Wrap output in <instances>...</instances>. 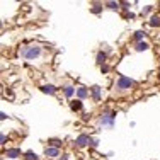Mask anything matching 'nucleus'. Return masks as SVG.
<instances>
[{
    "instance_id": "393cba45",
    "label": "nucleus",
    "mask_w": 160,
    "mask_h": 160,
    "mask_svg": "<svg viewBox=\"0 0 160 160\" xmlns=\"http://www.w3.org/2000/svg\"><path fill=\"white\" fill-rule=\"evenodd\" d=\"M126 19H135V14H131V12H128V14H126Z\"/></svg>"
},
{
    "instance_id": "ddd939ff",
    "label": "nucleus",
    "mask_w": 160,
    "mask_h": 160,
    "mask_svg": "<svg viewBox=\"0 0 160 160\" xmlns=\"http://www.w3.org/2000/svg\"><path fill=\"white\" fill-rule=\"evenodd\" d=\"M62 145H63V142L60 138H49L48 140V147H53V148H58V150H60Z\"/></svg>"
},
{
    "instance_id": "5701e85b",
    "label": "nucleus",
    "mask_w": 160,
    "mask_h": 160,
    "mask_svg": "<svg viewBox=\"0 0 160 160\" xmlns=\"http://www.w3.org/2000/svg\"><path fill=\"white\" fill-rule=\"evenodd\" d=\"M5 142H7V138H5V135L2 133V135H0V143H2V145H5Z\"/></svg>"
},
{
    "instance_id": "9b49d317",
    "label": "nucleus",
    "mask_w": 160,
    "mask_h": 160,
    "mask_svg": "<svg viewBox=\"0 0 160 160\" xmlns=\"http://www.w3.org/2000/svg\"><path fill=\"white\" fill-rule=\"evenodd\" d=\"M77 97L82 101V99H85V97H89V90H87V87H77Z\"/></svg>"
},
{
    "instance_id": "412c9836",
    "label": "nucleus",
    "mask_w": 160,
    "mask_h": 160,
    "mask_svg": "<svg viewBox=\"0 0 160 160\" xmlns=\"http://www.w3.org/2000/svg\"><path fill=\"white\" fill-rule=\"evenodd\" d=\"M121 9H123V10H129V3L128 2H121Z\"/></svg>"
},
{
    "instance_id": "423d86ee",
    "label": "nucleus",
    "mask_w": 160,
    "mask_h": 160,
    "mask_svg": "<svg viewBox=\"0 0 160 160\" xmlns=\"http://www.w3.org/2000/svg\"><path fill=\"white\" fill-rule=\"evenodd\" d=\"M44 157L56 158V157H60V150H58V148H53V147H46V148H44Z\"/></svg>"
},
{
    "instance_id": "f3484780",
    "label": "nucleus",
    "mask_w": 160,
    "mask_h": 160,
    "mask_svg": "<svg viewBox=\"0 0 160 160\" xmlns=\"http://www.w3.org/2000/svg\"><path fill=\"white\" fill-rule=\"evenodd\" d=\"M104 7H108V9H111V10H118L121 7V2H106Z\"/></svg>"
},
{
    "instance_id": "6ab92c4d",
    "label": "nucleus",
    "mask_w": 160,
    "mask_h": 160,
    "mask_svg": "<svg viewBox=\"0 0 160 160\" xmlns=\"http://www.w3.org/2000/svg\"><path fill=\"white\" fill-rule=\"evenodd\" d=\"M24 158H26V160H39V157H38L34 152H26V153H24Z\"/></svg>"
},
{
    "instance_id": "2eb2a0df",
    "label": "nucleus",
    "mask_w": 160,
    "mask_h": 160,
    "mask_svg": "<svg viewBox=\"0 0 160 160\" xmlns=\"http://www.w3.org/2000/svg\"><path fill=\"white\" fill-rule=\"evenodd\" d=\"M133 38H135L136 43H142V41H145V38H147V32L145 31H136L135 34H133Z\"/></svg>"
},
{
    "instance_id": "4be33fe9",
    "label": "nucleus",
    "mask_w": 160,
    "mask_h": 160,
    "mask_svg": "<svg viewBox=\"0 0 160 160\" xmlns=\"http://www.w3.org/2000/svg\"><path fill=\"white\" fill-rule=\"evenodd\" d=\"M101 72H102V73H108V72H109V67H108V65H102V67H101Z\"/></svg>"
},
{
    "instance_id": "b1692460",
    "label": "nucleus",
    "mask_w": 160,
    "mask_h": 160,
    "mask_svg": "<svg viewBox=\"0 0 160 160\" xmlns=\"http://www.w3.org/2000/svg\"><path fill=\"white\" fill-rule=\"evenodd\" d=\"M7 118H9V116H7V114H5V112H2V114H0V119H2V121H5V119H7Z\"/></svg>"
},
{
    "instance_id": "f8f14e48",
    "label": "nucleus",
    "mask_w": 160,
    "mask_h": 160,
    "mask_svg": "<svg viewBox=\"0 0 160 160\" xmlns=\"http://www.w3.org/2000/svg\"><path fill=\"white\" fill-rule=\"evenodd\" d=\"M106 60H108V55H106V53H102V51H99L97 55H96V63L97 65H106Z\"/></svg>"
},
{
    "instance_id": "bb28decb",
    "label": "nucleus",
    "mask_w": 160,
    "mask_h": 160,
    "mask_svg": "<svg viewBox=\"0 0 160 160\" xmlns=\"http://www.w3.org/2000/svg\"><path fill=\"white\" fill-rule=\"evenodd\" d=\"M90 145H92V147H97L99 142H97V140H92V143H90Z\"/></svg>"
},
{
    "instance_id": "39448f33",
    "label": "nucleus",
    "mask_w": 160,
    "mask_h": 160,
    "mask_svg": "<svg viewBox=\"0 0 160 160\" xmlns=\"http://www.w3.org/2000/svg\"><path fill=\"white\" fill-rule=\"evenodd\" d=\"M41 89V92H44V94H49V96H55L56 92H58V89H56L53 83H44V85H41L39 87Z\"/></svg>"
},
{
    "instance_id": "aec40b11",
    "label": "nucleus",
    "mask_w": 160,
    "mask_h": 160,
    "mask_svg": "<svg viewBox=\"0 0 160 160\" xmlns=\"http://www.w3.org/2000/svg\"><path fill=\"white\" fill-rule=\"evenodd\" d=\"M152 10H153V7H152V5H147L145 9H142V16H147V14H150Z\"/></svg>"
},
{
    "instance_id": "f03ea898",
    "label": "nucleus",
    "mask_w": 160,
    "mask_h": 160,
    "mask_svg": "<svg viewBox=\"0 0 160 160\" xmlns=\"http://www.w3.org/2000/svg\"><path fill=\"white\" fill-rule=\"evenodd\" d=\"M116 111H104L101 112V116H99V121H101L102 126H109L112 128L114 126V119H116Z\"/></svg>"
},
{
    "instance_id": "1a4fd4ad",
    "label": "nucleus",
    "mask_w": 160,
    "mask_h": 160,
    "mask_svg": "<svg viewBox=\"0 0 160 160\" xmlns=\"http://www.w3.org/2000/svg\"><path fill=\"white\" fill-rule=\"evenodd\" d=\"M63 94H65V97H68L70 99L73 94H77V89H75L73 85H70V83H67V85L63 87Z\"/></svg>"
},
{
    "instance_id": "a211bd4d",
    "label": "nucleus",
    "mask_w": 160,
    "mask_h": 160,
    "mask_svg": "<svg viewBox=\"0 0 160 160\" xmlns=\"http://www.w3.org/2000/svg\"><path fill=\"white\" fill-rule=\"evenodd\" d=\"M102 9H104V5H102V3H92V9H90V12H92V14H101Z\"/></svg>"
},
{
    "instance_id": "20e7f679",
    "label": "nucleus",
    "mask_w": 160,
    "mask_h": 160,
    "mask_svg": "<svg viewBox=\"0 0 160 160\" xmlns=\"http://www.w3.org/2000/svg\"><path fill=\"white\" fill-rule=\"evenodd\" d=\"M89 143H92V138H90L89 135H78L77 138H75V147H78V148L87 147Z\"/></svg>"
},
{
    "instance_id": "dca6fc26",
    "label": "nucleus",
    "mask_w": 160,
    "mask_h": 160,
    "mask_svg": "<svg viewBox=\"0 0 160 160\" xmlns=\"http://www.w3.org/2000/svg\"><path fill=\"white\" fill-rule=\"evenodd\" d=\"M148 48H150V44H148L147 41H142V43H136V44H135V49H136V51H147Z\"/></svg>"
},
{
    "instance_id": "0eeeda50",
    "label": "nucleus",
    "mask_w": 160,
    "mask_h": 160,
    "mask_svg": "<svg viewBox=\"0 0 160 160\" xmlns=\"http://www.w3.org/2000/svg\"><path fill=\"white\" fill-rule=\"evenodd\" d=\"M21 155H22L21 148H7L5 150V157L7 158H17V157H21Z\"/></svg>"
},
{
    "instance_id": "9d476101",
    "label": "nucleus",
    "mask_w": 160,
    "mask_h": 160,
    "mask_svg": "<svg viewBox=\"0 0 160 160\" xmlns=\"http://www.w3.org/2000/svg\"><path fill=\"white\" fill-rule=\"evenodd\" d=\"M70 109L72 111H80V109H83V102L80 99H75V101L70 102Z\"/></svg>"
},
{
    "instance_id": "a878e982",
    "label": "nucleus",
    "mask_w": 160,
    "mask_h": 160,
    "mask_svg": "<svg viewBox=\"0 0 160 160\" xmlns=\"http://www.w3.org/2000/svg\"><path fill=\"white\" fill-rule=\"evenodd\" d=\"M68 157H70V155H67V153H65V155H62V157H60L58 160H68Z\"/></svg>"
},
{
    "instance_id": "4468645a",
    "label": "nucleus",
    "mask_w": 160,
    "mask_h": 160,
    "mask_svg": "<svg viewBox=\"0 0 160 160\" xmlns=\"http://www.w3.org/2000/svg\"><path fill=\"white\" fill-rule=\"evenodd\" d=\"M148 24H150L152 28H158L160 26V16L158 14H153V16L150 17V21H148Z\"/></svg>"
},
{
    "instance_id": "7ed1b4c3",
    "label": "nucleus",
    "mask_w": 160,
    "mask_h": 160,
    "mask_svg": "<svg viewBox=\"0 0 160 160\" xmlns=\"http://www.w3.org/2000/svg\"><path fill=\"white\" fill-rule=\"evenodd\" d=\"M133 80L126 77V75H119L118 77V82H116V90H119V92H124V90H129L133 87Z\"/></svg>"
},
{
    "instance_id": "6e6552de",
    "label": "nucleus",
    "mask_w": 160,
    "mask_h": 160,
    "mask_svg": "<svg viewBox=\"0 0 160 160\" xmlns=\"http://www.w3.org/2000/svg\"><path fill=\"white\" fill-rule=\"evenodd\" d=\"M90 94H92V99L96 102L101 101V97H102V89L99 85H94V87H90Z\"/></svg>"
},
{
    "instance_id": "f257e3e1",
    "label": "nucleus",
    "mask_w": 160,
    "mask_h": 160,
    "mask_svg": "<svg viewBox=\"0 0 160 160\" xmlns=\"http://www.w3.org/2000/svg\"><path fill=\"white\" fill-rule=\"evenodd\" d=\"M19 55L26 60H36L43 55V48L39 44H31V46H22L19 49Z\"/></svg>"
}]
</instances>
